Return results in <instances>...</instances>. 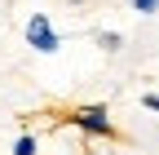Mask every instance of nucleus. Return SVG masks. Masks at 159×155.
I'll list each match as a JSON object with an SVG mask.
<instances>
[{
    "label": "nucleus",
    "instance_id": "nucleus-1",
    "mask_svg": "<svg viewBox=\"0 0 159 155\" xmlns=\"http://www.w3.org/2000/svg\"><path fill=\"white\" fill-rule=\"evenodd\" d=\"M71 124L84 133V138H119V129H115V120H111V111L102 106V102H93V106H75L71 111Z\"/></svg>",
    "mask_w": 159,
    "mask_h": 155
},
{
    "label": "nucleus",
    "instance_id": "nucleus-2",
    "mask_svg": "<svg viewBox=\"0 0 159 155\" xmlns=\"http://www.w3.org/2000/svg\"><path fill=\"white\" fill-rule=\"evenodd\" d=\"M27 45L35 53H57V49H62V40H57V31H53V22H49L44 13H35L31 22H27Z\"/></svg>",
    "mask_w": 159,
    "mask_h": 155
},
{
    "label": "nucleus",
    "instance_id": "nucleus-3",
    "mask_svg": "<svg viewBox=\"0 0 159 155\" xmlns=\"http://www.w3.org/2000/svg\"><path fill=\"white\" fill-rule=\"evenodd\" d=\"M97 45H102L106 53H119V49H124V35H119V31H97Z\"/></svg>",
    "mask_w": 159,
    "mask_h": 155
},
{
    "label": "nucleus",
    "instance_id": "nucleus-4",
    "mask_svg": "<svg viewBox=\"0 0 159 155\" xmlns=\"http://www.w3.org/2000/svg\"><path fill=\"white\" fill-rule=\"evenodd\" d=\"M13 155H40V142L31 138V133H22V138L13 142Z\"/></svg>",
    "mask_w": 159,
    "mask_h": 155
},
{
    "label": "nucleus",
    "instance_id": "nucleus-5",
    "mask_svg": "<svg viewBox=\"0 0 159 155\" xmlns=\"http://www.w3.org/2000/svg\"><path fill=\"white\" fill-rule=\"evenodd\" d=\"M137 13H159V0H128Z\"/></svg>",
    "mask_w": 159,
    "mask_h": 155
},
{
    "label": "nucleus",
    "instance_id": "nucleus-6",
    "mask_svg": "<svg viewBox=\"0 0 159 155\" xmlns=\"http://www.w3.org/2000/svg\"><path fill=\"white\" fill-rule=\"evenodd\" d=\"M142 106L146 111H159V93H142Z\"/></svg>",
    "mask_w": 159,
    "mask_h": 155
}]
</instances>
